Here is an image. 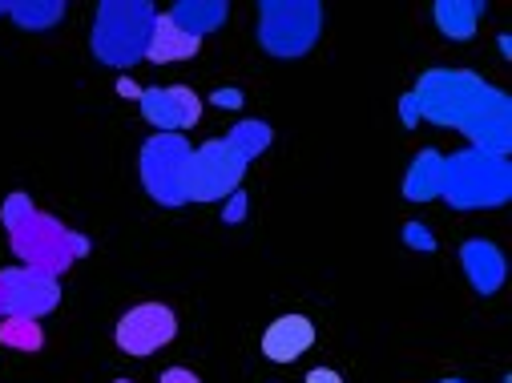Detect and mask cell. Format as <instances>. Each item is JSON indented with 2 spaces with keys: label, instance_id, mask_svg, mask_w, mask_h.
Here are the masks:
<instances>
[{
  "label": "cell",
  "instance_id": "1",
  "mask_svg": "<svg viewBox=\"0 0 512 383\" xmlns=\"http://www.w3.org/2000/svg\"><path fill=\"white\" fill-rule=\"evenodd\" d=\"M400 117L404 130H416L420 121L456 130L472 142L468 150L492 158H508L512 150V101L472 69H428L400 97Z\"/></svg>",
  "mask_w": 512,
  "mask_h": 383
},
{
  "label": "cell",
  "instance_id": "2",
  "mask_svg": "<svg viewBox=\"0 0 512 383\" xmlns=\"http://www.w3.org/2000/svg\"><path fill=\"white\" fill-rule=\"evenodd\" d=\"M154 21H158V9L150 0H101L93 17V33H89V49L97 65L121 77L138 61H146Z\"/></svg>",
  "mask_w": 512,
  "mask_h": 383
},
{
  "label": "cell",
  "instance_id": "3",
  "mask_svg": "<svg viewBox=\"0 0 512 383\" xmlns=\"http://www.w3.org/2000/svg\"><path fill=\"white\" fill-rule=\"evenodd\" d=\"M13 254L21 259V267H33L41 275H65L73 263H81L85 254L93 250V242L77 230H69L61 218H53L49 210H29L13 230Z\"/></svg>",
  "mask_w": 512,
  "mask_h": 383
},
{
  "label": "cell",
  "instance_id": "4",
  "mask_svg": "<svg viewBox=\"0 0 512 383\" xmlns=\"http://www.w3.org/2000/svg\"><path fill=\"white\" fill-rule=\"evenodd\" d=\"M440 198L452 210H496L512 198V166L508 158H492L480 150H460L444 158Z\"/></svg>",
  "mask_w": 512,
  "mask_h": 383
},
{
  "label": "cell",
  "instance_id": "5",
  "mask_svg": "<svg viewBox=\"0 0 512 383\" xmlns=\"http://www.w3.org/2000/svg\"><path fill=\"white\" fill-rule=\"evenodd\" d=\"M323 21H327V9L319 0H263L259 45L275 61H299L319 45Z\"/></svg>",
  "mask_w": 512,
  "mask_h": 383
},
{
  "label": "cell",
  "instance_id": "6",
  "mask_svg": "<svg viewBox=\"0 0 512 383\" xmlns=\"http://www.w3.org/2000/svg\"><path fill=\"white\" fill-rule=\"evenodd\" d=\"M246 158L226 142V138H210L198 150H190L186 166H182V194L186 202H226L242 178H246Z\"/></svg>",
  "mask_w": 512,
  "mask_h": 383
},
{
  "label": "cell",
  "instance_id": "7",
  "mask_svg": "<svg viewBox=\"0 0 512 383\" xmlns=\"http://www.w3.org/2000/svg\"><path fill=\"white\" fill-rule=\"evenodd\" d=\"M190 142L186 134H154L146 138L142 146V158H138V174H142V186L146 194L166 206V210H178L186 206V194H182V166L190 158Z\"/></svg>",
  "mask_w": 512,
  "mask_h": 383
},
{
  "label": "cell",
  "instance_id": "8",
  "mask_svg": "<svg viewBox=\"0 0 512 383\" xmlns=\"http://www.w3.org/2000/svg\"><path fill=\"white\" fill-rule=\"evenodd\" d=\"M174 335H178V315L166 303H138V307L125 311L117 319V327H113L117 347L125 355H138V359L162 351L166 343H174Z\"/></svg>",
  "mask_w": 512,
  "mask_h": 383
},
{
  "label": "cell",
  "instance_id": "9",
  "mask_svg": "<svg viewBox=\"0 0 512 383\" xmlns=\"http://www.w3.org/2000/svg\"><path fill=\"white\" fill-rule=\"evenodd\" d=\"M138 109H142V117L154 125L158 134H186L190 125L202 121V97L190 85H154V89H142Z\"/></svg>",
  "mask_w": 512,
  "mask_h": 383
},
{
  "label": "cell",
  "instance_id": "10",
  "mask_svg": "<svg viewBox=\"0 0 512 383\" xmlns=\"http://www.w3.org/2000/svg\"><path fill=\"white\" fill-rule=\"evenodd\" d=\"M0 279H5V315L45 319L61 303V283L33 267H5Z\"/></svg>",
  "mask_w": 512,
  "mask_h": 383
},
{
  "label": "cell",
  "instance_id": "11",
  "mask_svg": "<svg viewBox=\"0 0 512 383\" xmlns=\"http://www.w3.org/2000/svg\"><path fill=\"white\" fill-rule=\"evenodd\" d=\"M460 267H464V279L472 283L476 295H496L508 279V263H504V250L488 238H468L460 246Z\"/></svg>",
  "mask_w": 512,
  "mask_h": 383
},
{
  "label": "cell",
  "instance_id": "12",
  "mask_svg": "<svg viewBox=\"0 0 512 383\" xmlns=\"http://www.w3.org/2000/svg\"><path fill=\"white\" fill-rule=\"evenodd\" d=\"M311 347H315V323L307 315H299V311L271 319V327L263 331V355L271 363H295Z\"/></svg>",
  "mask_w": 512,
  "mask_h": 383
},
{
  "label": "cell",
  "instance_id": "13",
  "mask_svg": "<svg viewBox=\"0 0 512 383\" xmlns=\"http://www.w3.org/2000/svg\"><path fill=\"white\" fill-rule=\"evenodd\" d=\"M198 49H202L198 37L182 33L166 13H158L154 33H150V45H146V61H150V65H178V61L198 57Z\"/></svg>",
  "mask_w": 512,
  "mask_h": 383
},
{
  "label": "cell",
  "instance_id": "14",
  "mask_svg": "<svg viewBox=\"0 0 512 383\" xmlns=\"http://www.w3.org/2000/svg\"><path fill=\"white\" fill-rule=\"evenodd\" d=\"M182 33H190V37H206V33H218L222 25H226V17H230V5L226 0H178V5L166 13Z\"/></svg>",
  "mask_w": 512,
  "mask_h": 383
},
{
  "label": "cell",
  "instance_id": "15",
  "mask_svg": "<svg viewBox=\"0 0 512 383\" xmlns=\"http://www.w3.org/2000/svg\"><path fill=\"white\" fill-rule=\"evenodd\" d=\"M440 186H444V154L428 146V150H420L412 158V166L404 174V198L420 206V202L440 198Z\"/></svg>",
  "mask_w": 512,
  "mask_h": 383
},
{
  "label": "cell",
  "instance_id": "16",
  "mask_svg": "<svg viewBox=\"0 0 512 383\" xmlns=\"http://www.w3.org/2000/svg\"><path fill=\"white\" fill-rule=\"evenodd\" d=\"M484 13H488L484 0H436V9H432L436 29H440L448 41H472Z\"/></svg>",
  "mask_w": 512,
  "mask_h": 383
},
{
  "label": "cell",
  "instance_id": "17",
  "mask_svg": "<svg viewBox=\"0 0 512 383\" xmlns=\"http://www.w3.org/2000/svg\"><path fill=\"white\" fill-rule=\"evenodd\" d=\"M65 0H9V17L25 33H49L65 17Z\"/></svg>",
  "mask_w": 512,
  "mask_h": 383
},
{
  "label": "cell",
  "instance_id": "18",
  "mask_svg": "<svg viewBox=\"0 0 512 383\" xmlns=\"http://www.w3.org/2000/svg\"><path fill=\"white\" fill-rule=\"evenodd\" d=\"M0 343L13 347V351H25V355H37L45 347V331H41V319H21V315H5L0 319Z\"/></svg>",
  "mask_w": 512,
  "mask_h": 383
},
{
  "label": "cell",
  "instance_id": "19",
  "mask_svg": "<svg viewBox=\"0 0 512 383\" xmlns=\"http://www.w3.org/2000/svg\"><path fill=\"white\" fill-rule=\"evenodd\" d=\"M246 162L250 158H263L267 150H271V142H275V130H271V125L267 121H238L234 125V130H230V138H226Z\"/></svg>",
  "mask_w": 512,
  "mask_h": 383
},
{
  "label": "cell",
  "instance_id": "20",
  "mask_svg": "<svg viewBox=\"0 0 512 383\" xmlns=\"http://www.w3.org/2000/svg\"><path fill=\"white\" fill-rule=\"evenodd\" d=\"M29 210H33V198H29L25 190H17V194L5 198V206H0V222H5V230H13Z\"/></svg>",
  "mask_w": 512,
  "mask_h": 383
},
{
  "label": "cell",
  "instance_id": "21",
  "mask_svg": "<svg viewBox=\"0 0 512 383\" xmlns=\"http://www.w3.org/2000/svg\"><path fill=\"white\" fill-rule=\"evenodd\" d=\"M404 246H412V250H420V254H436V234L424 226V222H404Z\"/></svg>",
  "mask_w": 512,
  "mask_h": 383
},
{
  "label": "cell",
  "instance_id": "22",
  "mask_svg": "<svg viewBox=\"0 0 512 383\" xmlns=\"http://www.w3.org/2000/svg\"><path fill=\"white\" fill-rule=\"evenodd\" d=\"M246 214H250V198H246V190H234L222 202V222L226 226H238V222H246Z\"/></svg>",
  "mask_w": 512,
  "mask_h": 383
},
{
  "label": "cell",
  "instance_id": "23",
  "mask_svg": "<svg viewBox=\"0 0 512 383\" xmlns=\"http://www.w3.org/2000/svg\"><path fill=\"white\" fill-rule=\"evenodd\" d=\"M242 89H214L210 93V105H218V109H242Z\"/></svg>",
  "mask_w": 512,
  "mask_h": 383
},
{
  "label": "cell",
  "instance_id": "24",
  "mask_svg": "<svg viewBox=\"0 0 512 383\" xmlns=\"http://www.w3.org/2000/svg\"><path fill=\"white\" fill-rule=\"evenodd\" d=\"M158 383H202V379H198V375H194L190 367H166Z\"/></svg>",
  "mask_w": 512,
  "mask_h": 383
},
{
  "label": "cell",
  "instance_id": "25",
  "mask_svg": "<svg viewBox=\"0 0 512 383\" xmlns=\"http://www.w3.org/2000/svg\"><path fill=\"white\" fill-rule=\"evenodd\" d=\"M117 97H125V101H138V97H142V85H138L130 73H121V77H117Z\"/></svg>",
  "mask_w": 512,
  "mask_h": 383
},
{
  "label": "cell",
  "instance_id": "26",
  "mask_svg": "<svg viewBox=\"0 0 512 383\" xmlns=\"http://www.w3.org/2000/svg\"><path fill=\"white\" fill-rule=\"evenodd\" d=\"M307 383H343V375L331 371V367H311L307 371Z\"/></svg>",
  "mask_w": 512,
  "mask_h": 383
},
{
  "label": "cell",
  "instance_id": "27",
  "mask_svg": "<svg viewBox=\"0 0 512 383\" xmlns=\"http://www.w3.org/2000/svg\"><path fill=\"white\" fill-rule=\"evenodd\" d=\"M0 17H9V0H0Z\"/></svg>",
  "mask_w": 512,
  "mask_h": 383
},
{
  "label": "cell",
  "instance_id": "28",
  "mask_svg": "<svg viewBox=\"0 0 512 383\" xmlns=\"http://www.w3.org/2000/svg\"><path fill=\"white\" fill-rule=\"evenodd\" d=\"M440 383H464V379H440ZM500 383H512V379H500Z\"/></svg>",
  "mask_w": 512,
  "mask_h": 383
},
{
  "label": "cell",
  "instance_id": "29",
  "mask_svg": "<svg viewBox=\"0 0 512 383\" xmlns=\"http://www.w3.org/2000/svg\"><path fill=\"white\" fill-rule=\"evenodd\" d=\"M113 383H134V379H113Z\"/></svg>",
  "mask_w": 512,
  "mask_h": 383
}]
</instances>
